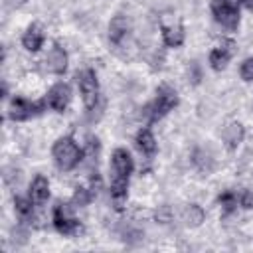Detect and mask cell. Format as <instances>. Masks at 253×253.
<instances>
[{
    "label": "cell",
    "instance_id": "cell-1",
    "mask_svg": "<svg viewBox=\"0 0 253 253\" xmlns=\"http://www.w3.org/2000/svg\"><path fill=\"white\" fill-rule=\"evenodd\" d=\"M132 156L126 148L119 146L111 154V200L117 210H123V204L128 196V180L132 174Z\"/></svg>",
    "mask_w": 253,
    "mask_h": 253
},
{
    "label": "cell",
    "instance_id": "cell-2",
    "mask_svg": "<svg viewBox=\"0 0 253 253\" xmlns=\"http://www.w3.org/2000/svg\"><path fill=\"white\" fill-rule=\"evenodd\" d=\"M51 156H53V160H55L59 170L69 172L81 162L83 152H81V148L77 146V142L71 136H59L51 146Z\"/></svg>",
    "mask_w": 253,
    "mask_h": 253
},
{
    "label": "cell",
    "instance_id": "cell-3",
    "mask_svg": "<svg viewBox=\"0 0 253 253\" xmlns=\"http://www.w3.org/2000/svg\"><path fill=\"white\" fill-rule=\"evenodd\" d=\"M178 93L176 89H172L170 85H160L156 89V97L154 101L146 107V115L150 117V121H158L162 117H166L176 105H178Z\"/></svg>",
    "mask_w": 253,
    "mask_h": 253
},
{
    "label": "cell",
    "instance_id": "cell-4",
    "mask_svg": "<svg viewBox=\"0 0 253 253\" xmlns=\"http://www.w3.org/2000/svg\"><path fill=\"white\" fill-rule=\"evenodd\" d=\"M51 221H53V227L59 235H65V237H75L83 231L79 219L73 217L71 210L67 208V204H61L57 202L53 206V215H51Z\"/></svg>",
    "mask_w": 253,
    "mask_h": 253
},
{
    "label": "cell",
    "instance_id": "cell-5",
    "mask_svg": "<svg viewBox=\"0 0 253 253\" xmlns=\"http://www.w3.org/2000/svg\"><path fill=\"white\" fill-rule=\"evenodd\" d=\"M243 0H211V14L217 24L227 30H235L239 26V6Z\"/></svg>",
    "mask_w": 253,
    "mask_h": 253
},
{
    "label": "cell",
    "instance_id": "cell-6",
    "mask_svg": "<svg viewBox=\"0 0 253 253\" xmlns=\"http://www.w3.org/2000/svg\"><path fill=\"white\" fill-rule=\"evenodd\" d=\"M77 87H79L83 105L87 109H93L99 99V81H97V73L91 67L77 71Z\"/></svg>",
    "mask_w": 253,
    "mask_h": 253
},
{
    "label": "cell",
    "instance_id": "cell-7",
    "mask_svg": "<svg viewBox=\"0 0 253 253\" xmlns=\"http://www.w3.org/2000/svg\"><path fill=\"white\" fill-rule=\"evenodd\" d=\"M47 101H30L24 97H14L8 107V119L12 121H28L36 115H40L45 109Z\"/></svg>",
    "mask_w": 253,
    "mask_h": 253
},
{
    "label": "cell",
    "instance_id": "cell-8",
    "mask_svg": "<svg viewBox=\"0 0 253 253\" xmlns=\"http://www.w3.org/2000/svg\"><path fill=\"white\" fill-rule=\"evenodd\" d=\"M235 51H237V43L233 42V40H221L211 51H210V57H208V61H210V67L213 69V71H221V69H225L227 67V63L231 61V57L235 55Z\"/></svg>",
    "mask_w": 253,
    "mask_h": 253
},
{
    "label": "cell",
    "instance_id": "cell-9",
    "mask_svg": "<svg viewBox=\"0 0 253 253\" xmlns=\"http://www.w3.org/2000/svg\"><path fill=\"white\" fill-rule=\"evenodd\" d=\"M69 99H71V89L63 81L51 85V89L47 91V97H45L47 107L53 109L55 113H63L67 109V105H69Z\"/></svg>",
    "mask_w": 253,
    "mask_h": 253
},
{
    "label": "cell",
    "instance_id": "cell-10",
    "mask_svg": "<svg viewBox=\"0 0 253 253\" xmlns=\"http://www.w3.org/2000/svg\"><path fill=\"white\" fill-rule=\"evenodd\" d=\"M128 32H130V22H128V18L123 16V14H117V16L109 22V42H111V45L119 47V45L126 40Z\"/></svg>",
    "mask_w": 253,
    "mask_h": 253
},
{
    "label": "cell",
    "instance_id": "cell-11",
    "mask_svg": "<svg viewBox=\"0 0 253 253\" xmlns=\"http://www.w3.org/2000/svg\"><path fill=\"white\" fill-rule=\"evenodd\" d=\"M45 67L49 73L63 75L67 71V53L59 43H53V47L45 55Z\"/></svg>",
    "mask_w": 253,
    "mask_h": 253
},
{
    "label": "cell",
    "instance_id": "cell-12",
    "mask_svg": "<svg viewBox=\"0 0 253 253\" xmlns=\"http://www.w3.org/2000/svg\"><path fill=\"white\" fill-rule=\"evenodd\" d=\"M43 40H45L43 28H42L40 24H32V26H28V30H26L24 36H22V45H24L28 51L36 53V51H40V47L43 45Z\"/></svg>",
    "mask_w": 253,
    "mask_h": 253
},
{
    "label": "cell",
    "instance_id": "cell-13",
    "mask_svg": "<svg viewBox=\"0 0 253 253\" xmlns=\"http://www.w3.org/2000/svg\"><path fill=\"white\" fill-rule=\"evenodd\" d=\"M134 144H136V148H138L144 156H148V158H152V156L156 154V148H158L156 138H154V132L150 130V126H142V128L136 132Z\"/></svg>",
    "mask_w": 253,
    "mask_h": 253
},
{
    "label": "cell",
    "instance_id": "cell-14",
    "mask_svg": "<svg viewBox=\"0 0 253 253\" xmlns=\"http://www.w3.org/2000/svg\"><path fill=\"white\" fill-rule=\"evenodd\" d=\"M243 136H245L243 125H241V123H237V121L229 123V125H227V126H223V130H221V140H223V144H225V148H227V150H235V148L241 144Z\"/></svg>",
    "mask_w": 253,
    "mask_h": 253
},
{
    "label": "cell",
    "instance_id": "cell-15",
    "mask_svg": "<svg viewBox=\"0 0 253 253\" xmlns=\"http://www.w3.org/2000/svg\"><path fill=\"white\" fill-rule=\"evenodd\" d=\"M47 198H49V182L45 176L38 174L30 184V200L36 206H42L47 202Z\"/></svg>",
    "mask_w": 253,
    "mask_h": 253
},
{
    "label": "cell",
    "instance_id": "cell-16",
    "mask_svg": "<svg viewBox=\"0 0 253 253\" xmlns=\"http://www.w3.org/2000/svg\"><path fill=\"white\" fill-rule=\"evenodd\" d=\"M184 38H186V34H184L182 24H170V26L162 24V42H164V45L180 47L184 43Z\"/></svg>",
    "mask_w": 253,
    "mask_h": 253
},
{
    "label": "cell",
    "instance_id": "cell-17",
    "mask_svg": "<svg viewBox=\"0 0 253 253\" xmlns=\"http://www.w3.org/2000/svg\"><path fill=\"white\" fill-rule=\"evenodd\" d=\"M182 219H184V223H186L188 227H198V225L204 223L206 211H204L202 206H198V204H188L186 210L182 211Z\"/></svg>",
    "mask_w": 253,
    "mask_h": 253
},
{
    "label": "cell",
    "instance_id": "cell-18",
    "mask_svg": "<svg viewBox=\"0 0 253 253\" xmlns=\"http://www.w3.org/2000/svg\"><path fill=\"white\" fill-rule=\"evenodd\" d=\"M194 164H196V168L200 170V172H211V168H213V158H211V154L208 152V150H204V148H198L196 152H194Z\"/></svg>",
    "mask_w": 253,
    "mask_h": 253
},
{
    "label": "cell",
    "instance_id": "cell-19",
    "mask_svg": "<svg viewBox=\"0 0 253 253\" xmlns=\"http://www.w3.org/2000/svg\"><path fill=\"white\" fill-rule=\"evenodd\" d=\"M32 204H34V202L28 200V198H20V196L14 198V210H16V213H18V217H20L22 221H26V219L32 217V210H34Z\"/></svg>",
    "mask_w": 253,
    "mask_h": 253
},
{
    "label": "cell",
    "instance_id": "cell-20",
    "mask_svg": "<svg viewBox=\"0 0 253 253\" xmlns=\"http://www.w3.org/2000/svg\"><path fill=\"white\" fill-rule=\"evenodd\" d=\"M93 196H95L93 190H89L85 186H77L75 192H73V196H71V204L77 206V208H83V206H87L93 200Z\"/></svg>",
    "mask_w": 253,
    "mask_h": 253
},
{
    "label": "cell",
    "instance_id": "cell-21",
    "mask_svg": "<svg viewBox=\"0 0 253 253\" xmlns=\"http://www.w3.org/2000/svg\"><path fill=\"white\" fill-rule=\"evenodd\" d=\"M217 202L221 204V208L225 210V213H229V211L235 210V206H237V202H239V196H237L235 192H231V190H225V192H221V194L217 196Z\"/></svg>",
    "mask_w": 253,
    "mask_h": 253
},
{
    "label": "cell",
    "instance_id": "cell-22",
    "mask_svg": "<svg viewBox=\"0 0 253 253\" xmlns=\"http://www.w3.org/2000/svg\"><path fill=\"white\" fill-rule=\"evenodd\" d=\"M239 75H241V79L243 81H253V57H247V59H243V63H241V67H239Z\"/></svg>",
    "mask_w": 253,
    "mask_h": 253
},
{
    "label": "cell",
    "instance_id": "cell-23",
    "mask_svg": "<svg viewBox=\"0 0 253 253\" xmlns=\"http://www.w3.org/2000/svg\"><path fill=\"white\" fill-rule=\"evenodd\" d=\"M239 206L245 208V210H251L253 208V192L251 190H243L239 194Z\"/></svg>",
    "mask_w": 253,
    "mask_h": 253
},
{
    "label": "cell",
    "instance_id": "cell-24",
    "mask_svg": "<svg viewBox=\"0 0 253 253\" xmlns=\"http://www.w3.org/2000/svg\"><path fill=\"white\" fill-rule=\"evenodd\" d=\"M156 219H158L160 223H168V221L172 219V211H170V208H168V206H162V208L156 211Z\"/></svg>",
    "mask_w": 253,
    "mask_h": 253
},
{
    "label": "cell",
    "instance_id": "cell-25",
    "mask_svg": "<svg viewBox=\"0 0 253 253\" xmlns=\"http://www.w3.org/2000/svg\"><path fill=\"white\" fill-rule=\"evenodd\" d=\"M4 4H6V8H8V10H16V8L24 6V4H26V0H4Z\"/></svg>",
    "mask_w": 253,
    "mask_h": 253
},
{
    "label": "cell",
    "instance_id": "cell-26",
    "mask_svg": "<svg viewBox=\"0 0 253 253\" xmlns=\"http://www.w3.org/2000/svg\"><path fill=\"white\" fill-rule=\"evenodd\" d=\"M243 4H245V8H247V10H251V12H253V0H243Z\"/></svg>",
    "mask_w": 253,
    "mask_h": 253
}]
</instances>
